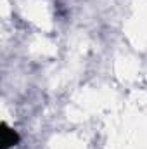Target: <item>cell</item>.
Segmentation results:
<instances>
[{
  "label": "cell",
  "instance_id": "6da1fadb",
  "mask_svg": "<svg viewBox=\"0 0 147 149\" xmlns=\"http://www.w3.org/2000/svg\"><path fill=\"white\" fill-rule=\"evenodd\" d=\"M0 142H2V149H10L12 146H16L19 142V134L7 127L5 123H2V132H0Z\"/></svg>",
  "mask_w": 147,
  "mask_h": 149
}]
</instances>
